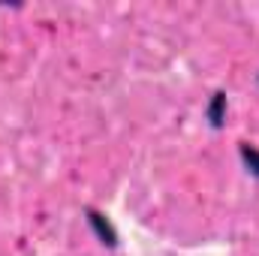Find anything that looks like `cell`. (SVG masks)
<instances>
[{"label":"cell","mask_w":259,"mask_h":256,"mask_svg":"<svg viewBox=\"0 0 259 256\" xmlns=\"http://www.w3.org/2000/svg\"><path fill=\"white\" fill-rule=\"evenodd\" d=\"M241 154H244V160L250 163V169L259 172V151H253V148H247V145H244V148H241Z\"/></svg>","instance_id":"7a4b0ae2"},{"label":"cell","mask_w":259,"mask_h":256,"mask_svg":"<svg viewBox=\"0 0 259 256\" xmlns=\"http://www.w3.org/2000/svg\"><path fill=\"white\" fill-rule=\"evenodd\" d=\"M223 109H226V97H223V94H214V103H211V124H220Z\"/></svg>","instance_id":"6da1fadb"}]
</instances>
